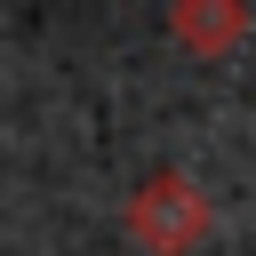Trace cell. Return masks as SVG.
Instances as JSON below:
<instances>
[{
    "instance_id": "obj_1",
    "label": "cell",
    "mask_w": 256,
    "mask_h": 256,
    "mask_svg": "<svg viewBox=\"0 0 256 256\" xmlns=\"http://www.w3.org/2000/svg\"><path fill=\"white\" fill-rule=\"evenodd\" d=\"M144 240H160V248H184V232H200V200L176 184V176H160L152 184V200H136V216H128Z\"/></svg>"
}]
</instances>
